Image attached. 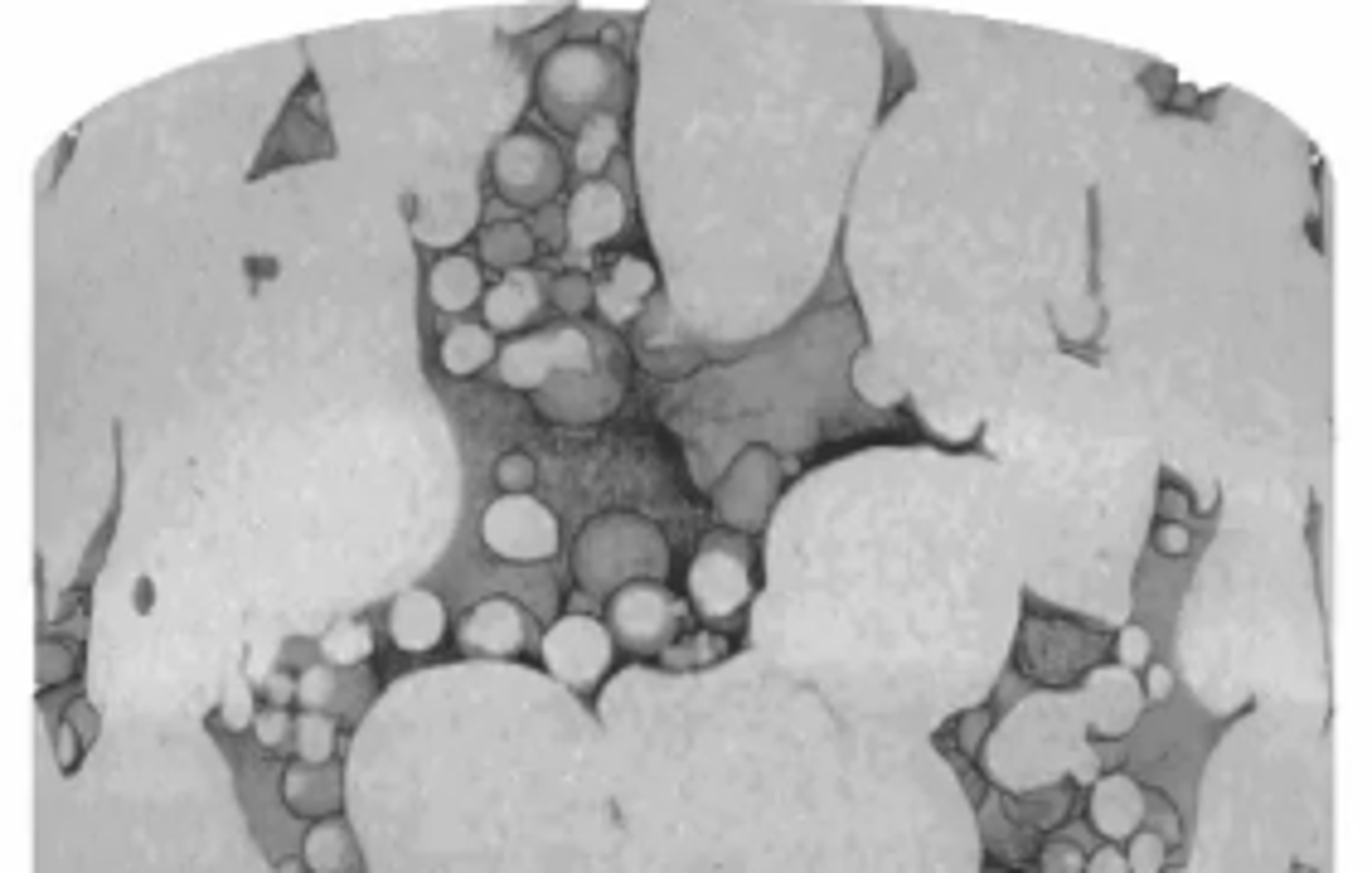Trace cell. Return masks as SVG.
Wrapping results in <instances>:
<instances>
[{
  "instance_id": "d6a6232c",
  "label": "cell",
  "mask_w": 1372,
  "mask_h": 873,
  "mask_svg": "<svg viewBox=\"0 0 1372 873\" xmlns=\"http://www.w3.org/2000/svg\"><path fill=\"white\" fill-rule=\"evenodd\" d=\"M263 684H267V699H272V709H287V704L296 699V680H291V674H282V670H272Z\"/></svg>"
},
{
  "instance_id": "836d02e7",
  "label": "cell",
  "mask_w": 1372,
  "mask_h": 873,
  "mask_svg": "<svg viewBox=\"0 0 1372 873\" xmlns=\"http://www.w3.org/2000/svg\"><path fill=\"white\" fill-rule=\"evenodd\" d=\"M1082 873H1130V869H1126V855H1120L1116 845H1106V849H1096V855L1087 859Z\"/></svg>"
},
{
  "instance_id": "7c38bea8",
  "label": "cell",
  "mask_w": 1372,
  "mask_h": 873,
  "mask_svg": "<svg viewBox=\"0 0 1372 873\" xmlns=\"http://www.w3.org/2000/svg\"><path fill=\"white\" fill-rule=\"evenodd\" d=\"M428 291H432V301H436L442 311H466V306H475V301L485 296L481 267H475L471 257H461V253L442 257V263L432 267V277H428Z\"/></svg>"
},
{
  "instance_id": "52a82bcc",
  "label": "cell",
  "mask_w": 1372,
  "mask_h": 873,
  "mask_svg": "<svg viewBox=\"0 0 1372 873\" xmlns=\"http://www.w3.org/2000/svg\"><path fill=\"white\" fill-rule=\"evenodd\" d=\"M461 641L475 655H514L529 641V621L509 597H491L471 607V617L461 621Z\"/></svg>"
},
{
  "instance_id": "484cf974",
  "label": "cell",
  "mask_w": 1372,
  "mask_h": 873,
  "mask_svg": "<svg viewBox=\"0 0 1372 873\" xmlns=\"http://www.w3.org/2000/svg\"><path fill=\"white\" fill-rule=\"evenodd\" d=\"M592 296H597V287H592V282H587V277H582V273H563V277H558V282H554V301H558V306L568 311V316H577V311H587V306H592Z\"/></svg>"
},
{
  "instance_id": "1f68e13d",
  "label": "cell",
  "mask_w": 1372,
  "mask_h": 873,
  "mask_svg": "<svg viewBox=\"0 0 1372 873\" xmlns=\"http://www.w3.org/2000/svg\"><path fill=\"white\" fill-rule=\"evenodd\" d=\"M54 752H59V767H78V752H82V743H78V733H73L68 723H59L54 728Z\"/></svg>"
},
{
  "instance_id": "8d00e7d4",
  "label": "cell",
  "mask_w": 1372,
  "mask_h": 873,
  "mask_svg": "<svg viewBox=\"0 0 1372 873\" xmlns=\"http://www.w3.org/2000/svg\"><path fill=\"white\" fill-rule=\"evenodd\" d=\"M1218 505V485H1198V509H1212Z\"/></svg>"
},
{
  "instance_id": "d6986e66",
  "label": "cell",
  "mask_w": 1372,
  "mask_h": 873,
  "mask_svg": "<svg viewBox=\"0 0 1372 873\" xmlns=\"http://www.w3.org/2000/svg\"><path fill=\"white\" fill-rule=\"evenodd\" d=\"M218 719H224V728H233V733L257 723V694H253V680H247V674L228 680L224 699H218Z\"/></svg>"
},
{
  "instance_id": "4dcf8cb0",
  "label": "cell",
  "mask_w": 1372,
  "mask_h": 873,
  "mask_svg": "<svg viewBox=\"0 0 1372 873\" xmlns=\"http://www.w3.org/2000/svg\"><path fill=\"white\" fill-rule=\"evenodd\" d=\"M1155 544H1159V554H1169V558H1179V554H1189V544H1193V534H1189V524H1159L1155 529Z\"/></svg>"
},
{
  "instance_id": "f546056e",
  "label": "cell",
  "mask_w": 1372,
  "mask_h": 873,
  "mask_svg": "<svg viewBox=\"0 0 1372 873\" xmlns=\"http://www.w3.org/2000/svg\"><path fill=\"white\" fill-rule=\"evenodd\" d=\"M1087 859L1077 845H1047L1043 849V873H1082Z\"/></svg>"
},
{
  "instance_id": "ac0fdd59",
  "label": "cell",
  "mask_w": 1372,
  "mask_h": 873,
  "mask_svg": "<svg viewBox=\"0 0 1372 873\" xmlns=\"http://www.w3.org/2000/svg\"><path fill=\"white\" fill-rule=\"evenodd\" d=\"M310 772H316V767L296 762V767L287 772V782H282L287 806L296 810V815H316V810L330 806V796H320V792H330V782H326V776H310Z\"/></svg>"
},
{
  "instance_id": "e0dca14e",
  "label": "cell",
  "mask_w": 1372,
  "mask_h": 873,
  "mask_svg": "<svg viewBox=\"0 0 1372 873\" xmlns=\"http://www.w3.org/2000/svg\"><path fill=\"white\" fill-rule=\"evenodd\" d=\"M291 743H296V757L306 767H326L330 757H335V723L326 719L320 709H306L296 719V733H291Z\"/></svg>"
},
{
  "instance_id": "2e32d148",
  "label": "cell",
  "mask_w": 1372,
  "mask_h": 873,
  "mask_svg": "<svg viewBox=\"0 0 1372 873\" xmlns=\"http://www.w3.org/2000/svg\"><path fill=\"white\" fill-rule=\"evenodd\" d=\"M369 650H373V631L364 627V621H335V627L320 636V655H326V665H359V660H369Z\"/></svg>"
},
{
  "instance_id": "f35d334b",
  "label": "cell",
  "mask_w": 1372,
  "mask_h": 873,
  "mask_svg": "<svg viewBox=\"0 0 1372 873\" xmlns=\"http://www.w3.org/2000/svg\"><path fill=\"white\" fill-rule=\"evenodd\" d=\"M277 873H310V869H306V859H287V864L277 869Z\"/></svg>"
},
{
  "instance_id": "44dd1931",
  "label": "cell",
  "mask_w": 1372,
  "mask_h": 873,
  "mask_svg": "<svg viewBox=\"0 0 1372 873\" xmlns=\"http://www.w3.org/2000/svg\"><path fill=\"white\" fill-rule=\"evenodd\" d=\"M554 364L558 369H592V340L582 336L577 326H568V330H554Z\"/></svg>"
},
{
  "instance_id": "9a60e30c",
  "label": "cell",
  "mask_w": 1372,
  "mask_h": 873,
  "mask_svg": "<svg viewBox=\"0 0 1372 873\" xmlns=\"http://www.w3.org/2000/svg\"><path fill=\"white\" fill-rule=\"evenodd\" d=\"M611 151H617V117L597 112V117H587V122H582V131H577V151H573V165H577L582 175H597L601 165L611 161Z\"/></svg>"
},
{
  "instance_id": "d4e9b609",
  "label": "cell",
  "mask_w": 1372,
  "mask_h": 873,
  "mask_svg": "<svg viewBox=\"0 0 1372 873\" xmlns=\"http://www.w3.org/2000/svg\"><path fill=\"white\" fill-rule=\"evenodd\" d=\"M1116 655H1120V670H1140V665L1155 660V641H1149L1145 627H1126L1116 636Z\"/></svg>"
},
{
  "instance_id": "83f0119b",
  "label": "cell",
  "mask_w": 1372,
  "mask_h": 873,
  "mask_svg": "<svg viewBox=\"0 0 1372 873\" xmlns=\"http://www.w3.org/2000/svg\"><path fill=\"white\" fill-rule=\"evenodd\" d=\"M495 485H505V495H524L529 485H534V461L529 456H505V461H495Z\"/></svg>"
},
{
  "instance_id": "4316f807",
  "label": "cell",
  "mask_w": 1372,
  "mask_h": 873,
  "mask_svg": "<svg viewBox=\"0 0 1372 873\" xmlns=\"http://www.w3.org/2000/svg\"><path fill=\"white\" fill-rule=\"evenodd\" d=\"M592 306L601 311V316L611 320V326H626V320H636V311H640V301H631L626 291H617L611 282H601L597 287V296H592Z\"/></svg>"
},
{
  "instance_id": "277c9868",
  "label": "cell",
  "mask_w": 1372,
  "mask_h": 873,
  "mask_svg": "<svg viewBox=\"0 0 1372 873\" xmlns=\"http://www.w3.org/2000/svg\"><path fill=\"white\" fill-rule=\"evenodd\" d=\"M611 627H617V636L631 641V646H660V641L679 627V602H674L664 587L631 582V587H621L617 602H611Z\"/></svg>"
},
{
  "instance_id": "ffe728a7",
  "label": "cell",
  "mask_w": 1372,
  "mask_h": 873,
  "mask_svg": "<svg viewBox=\"0 0 1372 873\" xmlns=\"http://www.w3.org/2000/svg\"><path fill=\"white\" fill-rule=\"evenodd\" d=\"M1169 864V839L1159 830H1135L1130 835V849H1126V869L1130 873H1164Z\"/></svg>"
},
{
  "instance_id": "603a6c76",
  "label": "cell",
  "mask_w": 1372,
  "mask_h": 873,
  "mask_svg": "<svg viewBox=\"0 0 1372 873\" xmlns=\"http://www.w3.org/2000/svg\"><path fill=\"white\" fill-rule=\"evenodd\" d=\"M607 282L617 287V291H626L631 301H646L650 287H655V273H650V263H640V257H621V263L611 267Z\"/></svg>"
},
{
  "instance_id": "8fae6325",
  "label": "cell",
  "mask_w": 1372,
  "mask_h": 873,
  "mask_svg": "<svg viewBox=\"0 0 1372 873\" xmlns=\"http://www.w3.org/2000/svg\"><path fill=\"white\" fill-rule=\"evenodd\" d=\"M495 369H500V379L509 383V389H538V383H548V374L558 369V364H554V340H548V336L509 340L500 355H495Z\"/></svg>"
},
{
  "instance_id": "cb8c5ba5",
  "label": "cell",
  "mask_w": 1372,
  "mask_h": 873,
  "mask_svg": "<svg viewBox=\"0 0 1372 873\" xmlns=\"http://www.w3.org/2000/svg\"><path fill=\"white\" fill-rule=\"evenodd\" d=\"M330 694H335V665H310V670H301L296 699L306 704V709H320V704H330Z\"/></svg>"
},
{
  "instance_id": "3957f363",
  "label": "cell",
  "mask_w": 1372,
  "mask_h": 873,
  "mask_svg": "<svg viewBox=\"0 0 1372 873\" xmlns=\"http://www.w3.org/2000/svg\"><path fill=\"white\" fill-rule=\"evenodd\" d=\"M752 592V573H747V554L737 544H709L689 568V597L694 607L703 611L709 621H723L733 617L737 607L747 602Z\"/></svg>"
},
{
  "instance_id": "ba28073f",
  "label": "cell",
  "mask_w": 1372,
  "mask_h": 873,
  "mask_svg": "<svg viewBox=\"0 0 1372 873\" xmlns=\"http://www.w3.org/2000/svg\"><path fill=\"white\" fill-rule=\"evenodd\" d=\"M389 636H393V646H398V650H412V655L442 646V636H446L442 597L428 592V587H408L398 602H393V611H389Z\"/></svg>"
},
{
  "instance_id": "d590c367",
  "label": "cell",
  "mask_w": 1372,
  "mask_h": 873,
  "mask_svg": "<svg viewBox=\"0 0 1372 873\" xmlns=\"http://www.w3.org/2000/svg\"><path fill=\"white\" fill-rule=\"evenodd\" d=\"M1072 776H1077V782H1087V786L1101 776V762H1096V752H1091V747H1077V757H1072Z\"/></svg>"
},
{
  "instance_id": "e575fe53",
  "label": "cell",
  "mask_w": 1372,
  "mask_h": 873,
  "mask_svg": "<svg viewBox=\"0 0 1372 873\" xmlns=\"http://www.w3.org/2000/svg\"><path fill=\"white\" fill-rule=\"evenodd\" d=\"M1169 689H1173V670L1169 665H1149V674H1145V694L1149 699H1169Z\"/></svg>"
},
{
  "instance_id": "5bb4252c",
  "label": "cell",
  "mask_w": 1372,
  "mask_h": 873,
  "mask_svg": "<svg viewBox=\"0 0 1372 873\" xmlns=\"http://www.w3.org/2000/svg\"><path fill=\"white\" fill-rule=\"evenodd\" d=\"M306 869L310 873H350L355 869V845L340 820H320L306 839Z\"/></svg>"
},
{
  "instance_id": "4fadbf2b",
  "label": "cell",
  "mask_w": 1372,
  "mask_h": 873,
  "mask_svg": "<svg viewBox=\"0 0 1372 873\" xmlns=\"http://www.w3.org/2000/svg\"><path fill=\"white\" fill-rule=\"evenodd\" d=\"M495 359V336L485 326H456L442 340V369L456 379H471Z\"/></svg>"
},
{
  "instance_id": "7402d4cb",
  "label": "cell",
  "mask_w": 1372,
  "mask_h": 873,
  "mask_svg": "<svg viewBox=\"0 0 1372 873\" xmlns=\"http://www.w3.org/2000/svg\"><path fill=\"white\" fill-rule=\"evenodd\" d=\"M485 248H491V263H505L509 273H514V267L524 263L529 253H534V243H529L524 228H495V233L485 238Z\"/></svg>"
},
{
  "instance_id": "f1b7e54d",
  "label": "cell",
  "mask_w": 1372,
  "mask_h": 873,
  "mask_svg": "<svg viewBox=\"0 0 1372 873\" xmlns=\"http://www.w3.org/2000/svg\"><path fill=\"white\" fill-rule=\"evenodd\" d=\"M253 728H257V743H263V747H282L287 737L296 733V719H291L287 709H263Z\"/></svg>"
},
{
  "instance_id": "8992f818",
  "label": "cell",
  "mask_w": 1372,
  "mask_h": 873,
  "mask_svg": "<svg viewBox=\"0 0 1372 873\" xmlns=\"http://www.w3.org/2000/svg\"><path fill=\"white\" fill-rule=\"evenodd\" d=\"M1149 800L1140 792L1135 776L1116 772V776H1096L1091 782V825L1106 839H1130L1140 825H1145Z\"/></svg>"
},
{
  "instance_id": "30bf717a",
  "label": "cell",
  "mask_w": 1372,
  "mask_h": 873,
  "mask_svg": "<svg viewBox=\"0 0 1372 873\" xmlns=\"http://www.w3.org/2000/svg\"><path fill=\"white\" fill-rule=\"evenodd\" d=\"M481 306H485V330H519V326H529V320H534V311H538V282H534V273H524V267L505 273L500 282H495V287L481 296Z\"/></svg>"
},
{
  "instance_id": "9c48e42d",
  "label": "cell",
  "mask_w": 1372,
  "mask_h": 873,
  "mask_svg": "<svg viewBox=\"0 0 1372 873\" xmlns=\"http://www.w3.org/2000/svg\"><path fill=\"white\" fill-rule=\"evenodd\" d=\"M495 170H500V185L509 194H544L558 180V161L534 137H509L495 155Z\"/></svg>"
},
{
  "instance_id": "7a4b0ae2",
  "label": "cell",
  "mask_w": 1372,
  "mask_h": 873,
  "mask_svg": "<svg viewBox=\"0 0 1372 873\" xmlns=\"http://www.w3.org/2000/svg\"><path fill=\"white\" fill-rule=\"evenodd\" d=\"M544 665L568 689H592L611 665V631L597 617H563L544 636Z\"/></svg>"
},
{
  "instance_id": "74e56055",
  "label": "cell",
  "mask_w": 1372,
  "mask_h": 873,
  "mask_svg": "<svg viewBox=\"0 0 1372 873\" xmlns=\"http://www.w3.org/2000/svg\"><path fill=\"white\" fill-rule=\"evenodd\" d=\"M137 607H141V611L151 607V582H137Z\"/></svg>"
},
{
  "instance_id": "6da1fadb",
  "label": "cell",
  "mask_w": 1372,
  "mask_h": 873,
  "mask_svg": "<svg viewBox=\"0 0 1372 873\" xmlns=\"http://www.w3.org/2000/svg\"><path fill=\"white\" fill-rule=\"evenodd\" d=\"M481 539L509 564H538L558 554V519L534 495H500L481 515Z\"/></svg>"
},
{
  "instance_id": "5b68a950",
  "label": "cell",
  "mask_w": 1372,
  "mask_h": 873,
  "mask_svg": "<svg viewBox=\"0 0 1372 873\" xmlns=\"http://www.w3.org/2000/svg\"><path fill=\"white\" fill-rule=\"evenodd\" d=\"M621 224H626V200H621V190L607 180H587L573 194V210H568V243H573L577 253H587V248L617 238Z\"/></svg>"
}]
</instances>
